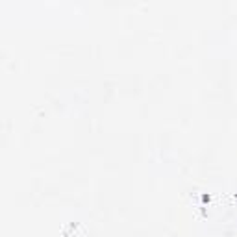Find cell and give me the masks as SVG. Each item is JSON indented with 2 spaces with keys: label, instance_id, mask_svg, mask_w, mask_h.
I'll return each instance as SVG.
<instances>
[]
</instances>
